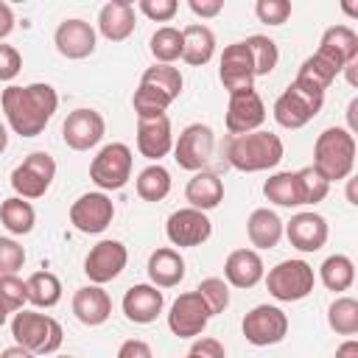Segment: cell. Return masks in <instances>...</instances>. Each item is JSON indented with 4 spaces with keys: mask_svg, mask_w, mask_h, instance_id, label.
<instances>
[{
    "mask_svg": "<svg viewBox=\"0 0 358 358\" xmlns=\"http://www.w3.org/2000/svg\"><path fill=\"white\" fill-rule=\"evenodd\" d=\"M296 182H299V196H302V204H319L327 190H330V182L313 168V165H305L296 171Z\"/></svg>",
    "mask_w": 358,
    "mask_h": 358,
    "instance_id": "cell-41",
    "label": "cell"
},
{
    "mask_svg": "<svg viewBox=\"0 0 358 358\" xmlns=\"http://www.w3.org/2000/svg\"><path fill=\"white\" fill-rule=\"evenodd\" d=\"M282 154H285V145H282L280 134L263 131V129L229 137V143H227V162L235 171H243V173H257V171L277 168Z\"/></svg>",
    "mask_w": 358,
    "mask_h": 358,
    "instance_id": "cell-2",
    "label": "cell"
},
{
    "mask_svg": "<svg viewBox=\"0 0 358 358\" xmlns=\"http://www.w3.org/2000/svg\"><path fill=\"white\" fill-rule=\"evenodd\" d=\"M22 263H25V249L14 238L0 235V274H17Z\"/></svg>",
    "mask_w": 358,
    "mask_h": 358,
    "instance_id": "cell-45",
    "label": "cell"
},
{
    "mask_svg": "<svg viewBox=\"0 0 358 358\" xmlns=\"http://www.w3.org/2000/svg\"><path fill=\"white\" fill-rule=\"evenodd\" d=\"M355 112H358V98H352L350 101V106H347V120H350V134H355L358 131V120H355Z\"/></svg>",
    "mask_w": 358,
    "mask_h": 358,
    "instance_id": "cell-54",
    "label": "cell"
},
{
    "mask_svg": "<svg viewBox=\"0 0 358 358\" xmlns=\"http://www.w3.org/2000/svg\"><path fill=\"white\" fill-rule=\"evenodd\" d=\"M215 53V34L201 25V22H193L187 28H182V59L193 67H201L213 59Z\"/></svg>",
    "mask_w": 358,
    "mask_h": 358,
    "instance_id": "cell-29",
    "label": "cell"
},
{
    "mask_svg": "<svg viewBox=\"0 0 358 358\" xmlns=\"http://www.w3.org/2000/svg\"><path fill=\"white\" fill-rule=\"evenodd\" d=\"M185 358H199V355H193V352H187V355H185Z\"/></svg>",
    "mask_w": 358,
    "mask_h": 358,
    "instance_id": "cell-57",
    "label": "cell"
},
{
    "mask_svg": "<svg viewBox=\"0 0 358 358\" xmlns=\"http://www.w3.org/2000/svg\"><path fill=\"white\" fill-rule=\"evenodd\" d=\"M263 196L277 207H302L296 171H277L263 182Z\"/></svg>",
    "mask_w": 358,
    "mask_h": 358,
    "instance_id": "cell-31",
    "label": "cell"
},
{
    "mask_svg": "<svg viewBox=\"0 0 358 358\" xmlns=\"http://www.w3.org/2000/svg\"><path fill=\"white\" fill-rule=\"evenodd\" d=\"M185 199L190 201L193 210H213L221 204L224 199V182L213 173V171H196L190 179H187V187H185Z\"/></svg>",
    "mask_w": 358,
    "mask_h": 358,
    "instance_id": "cell-27",
    "label": "cell"
},
{
    "mask_svg": "<svg viewBox=\"0 0 358 358\" xmlns=\"http://www.w3.org/2000/svg\"><path fill=\"white\" fill-rule=\"evenodd\" d=\"M0 358H36L34 352H28V350H22V347H6L3 352H0Z\"/></svg>",
    "mask_w": 358,
    "mask_h": 358,
    "instance_id": "cell-53",
    "label": "cell"
},
{
    "mask_svg": "<svg viewBox=\"0 0 358 358\" xmlns=\"http://www.w3.org/2000/svg\"><path fill=\"white\" fill-rule=\"evenodd\" d=\"M224 277H227V285H235V288H255V285L266 277L263 257H260L255 249H235V252H229L227 260H224Z\"/></svg>",
    "mask_w": 358,
    "mask_h": 358,
    "instance_id": "cell-23",
    "label": "cell"
},
{
    "mask_svg": "<svg viewBox=\"0 0 358 358\" xmlns=\"http://www.w3.org/2000/svg\"><path fill=\"white\" fill-rule=\"evenodd\" d=\"M190 352H193V355H199V358H227L224 344H221L218 338H210V336L196 338V341H193V347H190Z\"/></svg>",
    "mask_w": 358,
    "mask_h": 358,
    "instance_id": "cell-48",
    "label": "cell"
},
{
    "mask_svg": "<svg viewBox=\"0 0 358 358\" xmlns=\"http://www.w3.org/2000/svg\"><path fill=\"white\" fill-rule=\"evenodd\" d=\"M165 235L173 246L179 249H193L201 246L210 235H213V221L207 218V213L193 210V207H182L176 213L168 215L165 221Z\"/></svg>",
    "mask_w": 358,
    "mask_h": 358,
    "instance_id": "cell-12",
    "label": "cell"
},
{
    "mask_svg": "<svg viewBox=\"0 0 358 358\" xmlns=\"http://www.w3.org/2000/svg\"><path fill=\"white\" fill-rule=\"evenodd\" d=\"M266 120V106L263 98L257 95V90H241V92H229V103H227V131L232 137L238 134H249L257 131Z\"/></svg>",
    "mask_w": 358,
    "mask_h": 358,
    "instance_id": "cell-13",
    "label": "cell"
},
{
    "mask_svg": "<svg viewBox=\"0 0 358 358\" xmlns=\"http://www.w3.org/2000/svg\"><path fill=\"white\" fill-rule=\"evenodd\" d=\"M53 45L64 59H87L95 50V28L87 20L70 17L59 22L53 34Z\"/></svg>",
    "mask_w": 358,
    "mask_h": 358,
    "instance_id": "cell-20",
    "label": "cell"
},
{
    "mask_svg": "<svg viewBox=\"0 0 358 358\" xmlns=\"http://www.w3.org/2000/svg\"><path fill=\"white\" fill-rule=\"evenodd\" d=\"M316 274L313 266L305 260H280L266 274V288L280 302H299L313 291Z\"/></svg>",
    "mask_w": 358,
    "mask_h": 358,
    "instance_id": "cell-5",
    "label": "cell"
},
{
    "mask_svg": "<svg viewBox=\"0 0 358 358\" xmlns=\"http://www.w3.org/2000/svg\"><path fill=\"white\" fill-rule=\"evenodd\" d=\"M241 330H243V336H246L249 344H255V347H271V344H280L285 338V333H288V316L277 305H255L243 316Z\"/></svg>",
    "mask_w": 358,
    "mask_h": 358,
    "instance_id": "cell-10",
    "label": "cell"
},
{
    "mask_svg": "<svg viewBox=\"0 0 358 358\" xmlns=\"http://www.w3.org/2000/svg\"><path fill=\"white\" fill-rule=\"evenodd\" d=\"M207 322H210V310H207L204 299L199 296V291L179 294L168 310V327L179 338H193V336L204 333Z\"/></svg>",
    "mask_w": 358,
    "mask_h": 358,
    "instance_id": "cell-14",
    "label": "cell"
},
{
    "mask_svg": "<svg viewBox=\"0 0 358 358\" xmlns=\"http://www.w3.org/2000/svg\"><path fill=\"white\" fill-rule=\"evenodd\" d=\"M11 31H14V11L8 3L0 0V39H6Z\"/></svg>",
    "mask_w": 358,
    "mask_h": 358,
    "instance_id": "cell-51",
    "label": "cell"
},
{
    "mask_svg": "<svg viewBox=\"0 0 358 358\" xmlns=\"http://www.w3.org/2000/svg\"><path fill=\"white\" fill-rule=\"evenodd\" d=\"M90 179L101 190H120L131 179V148L126 143H106L90 162Z\"/></svg>",
    "mask_w": 358,
    "mask_h": 358,
    "instance_id": "cell-8",
    "label": "cell"
},
{
    "mask_svg": "<svg viewBox=\"0 0 358 358\" xmlns=\"http://www.w3.org/2000/svg\"><path fill=\"white\" fill-rule=\"evenodd\" d=\"M249 56H252V64H255V76H268L277 62H280V50H277V42L263 36V34H252L243 39Z\"/></svg>",
    "mask_w": 358,
    "mask_h": 358,
    "instance_id": "cell-37",
    "label": "cell"
},
{
    "mask_svg": "<svg viewBox=\"0 0 358 358\" xmlns=\"http://www.w3.org/2000/svg\"><path fill=\"white\" fill-rule=\"evenodd\" d=\"M137 8H140L148 20H154V22H168V20H173V14L179 11V3H176V0H140Z\"/></svg>",
    "mask_w": 358,
    "mask_h": 358,
    "instance_id": "cell-46",
    "label": "cell"
},
{
    "mask_svg": "<svg viewBox=\"0 0 358 358\" xmlns=\"http://www.w3.org/2000/svg\"><path fill=\"white\" fill-rule=\"evenodd\" d=\"M25 291H28V302L36 308H53L62 299V282L53 271H34L25 280Z\"/></svg>",
    "mask_w": 358,
    "mask_h": 358,
    "instance_id": "cell-34",
    "label": "cell"
},
{
    "mask_svg": "<svg viewBox=\"0 0 358 358\" xmlns=\"http://www.w3.org/2000/svg\"><path fill=\"white\" fill-rule=\"evenodd\" d=\"M218 78L227 92H241L255 87V64L243 42H232L224 48L221 62H218Z\"/></svg>",
    "mask_w": 358,
    "mask_h": 358,
    "instance_id": "cell-17",
    "label": "cell"
},
{
    "mask_svg": "<svg viewBox=\"0 0 358 358\" xmlns=\"http://www.w3.org/2000/svg\"><path fill=\"white\" fill-rule=\"evenodd\" d=\"M134 25H137V14H134V6L129 0H109L98 11V31L109 42L129 39L134 34Z\"/></svg>",
    "mask_w": 358,
    "mask_h": 358,
    "instance_id": "cell-24",
    "label": "cell"
},
{
    "mask_svg": "<svg viewBox=\"0 0 358 358\" xmlns=\"http://www.w3.org/2000/svg\"><path fill=\"white\" fill-rule=\"evenodd\" d=\"M126 263H129L126 246H123L120 241L106 238V241H98V243L90 249V255H87V260H84V274L90 277L92 285H103V282L115 280V277L126 268Z\"/></svg>",
    "mask_w": 358,
    "mask_h": 358,
    "instance_id": "cell-16",
    "label": "cell"
},
{
    "mask_svg": "<svg viewBox=\"0 0 358 358\" xmlns=\"http://www.w3.org/2000/svg\"><path fill=\"white\" fill-rule=\"evenodd\" d=\"M0 221L11 235H28L36 224V213H34L31 201H25L20 196H8L0 204Z\"/></svg>",
    "mask_w": 358,
    "mask_h": 358,
    "instance_id": "cell-32",
    "label": "cell"
},
{
    "mask_svg": "<svg viewBox=\"0 0 358 358\" xmlns=\"http://www.w3.org/2000/svg\"><path fill=\"white\" fill-rule=\"evenodd\" d=\"M140 84H148V87H154V90H159V92H165L168 98L176 101L179 92H182L185 78H182L179 67H173V64H154L140 76Z\"/></svg>",
    "mask_w": 358,
    "mask_h": 358,
    "instance_id": "cell-39",
    "label": "cell"
},
{
    "mask_svg": "<svg viewBox=\"0 0 358 358\" xmlns=\"http://www.w3.org/2000/svg\"><path fill=\"white\" fill-rule=\"evenodd\" d=\"M333 358H358V341L355 338H347L336 347V355Z\"/></svg>",
    "mask_w": 358,
    "mask_h": 358,
    "instance_id": "cell-52",
    "label": "cell"
},
{
    "mask_svg": "<svg viewBox=\"0 0 358 358\" xmlns=\"http://www.w3.org/2000/svg\"><path fill=\"white\" fill-rule=\"evenodd\" d=\"M131 103H134L137 117H154V115H165V109L173 103V98H168L165 92L154 90V87H148V84H140V87L134 90Z\"/></svg>",
    "mask_w": 358,
    "mask_h": 358,
    "instance_id": "cell-40",
    "label": "cell"
},
{
    "mask_svg": "<svg viewBox=\"0 0 358 358\" xmlns=\"http://www.w3.org/2000/svg\"><path fill=\"white\" fill-rule=\"evenodd\" d=\"M115 218V204L103 190L84 193L70 204V224L84 235L103 232Z\"/></svg>",
    "mask_w": 358,
    "mask_h": 358,
    "instance_id": "cell-11",
    "label": "cell"
},
{
    "mask_svg": "<svg viewBox=\"0 0 358 358\" xmlns=\"http://www.w3.org/2000/svg\"><path fill=\"white\" fill-rule=\"evenodd\" d=\"M56 179V159L48 151L28 154L14 171H11V187L20 199H42Z\"/></svg>",
    "mask_w": 358,
    "mask_h": 358,
    "instance_id": "cell-7",
    "label": "cell"
},
{
    "mask_svg": "<svg viewBox=\"0 0 358 358\" xmlns=\"http://www.w3.org/2000/svg\"><path fill=\"white\" fill-rule=\"evenodd\" d=\"M0 106L8 126L20 137H39L59 106V95L50 84H42V81L25 84V87L11 84L3 90Z\"/></svg>",
    "mask_w": 358,
    "mask_h": 358,
    "instance_id": "cell-1",
    "label": "cell"
},
{
    "mask_svg": "<svg viewBox=\"0 0 358 358\" xmlns=\"http://www.w3.org/2000/svg\"><path fill=\"white\" fill-rule=\"evenodd\" d=\"M246 235H249L252 246H257V249H274L280 243V238H282V221H280V215L274 210L257 207L246 218Z\"/></svg>",
    "mask_w": 358,
    "mask_h": 358,
    "instance_id": "cell-28",
    "label": "cell"
},
{
    "mask_svg": "<svg viewBox=\"0 0 358 358\" xmlns=\"http://www.w3.org/2000/svg\"><path fill=\"white\" fill-rule=\"evenodd\" d=\"M324 106V95L319 92H310L299 84H288L280 98L274 101V120L282 126V129H302L305 123H310Z\"/></svg>",
    "mask_w": 358,
    "mask_h": 358,
    "instance_id": "cell-6",
    "label": "cell"
},
{
    "mask_svg": "<svg viewBox=\"0 0 358 358\" xmlns=\"http://www.w3.org/2000/svg\"><path fill=\"white\" fill-rule=\"evenodd\" d=\"M255 14L266 25H282L291 17V3L288 0H257Z\"/></svg>",
    "mask_w": 358,
    "mask_h": 358,
    "instance_id": "cell-44",
    "label": "cell"
},
{
    "mask_svg": "<svg viewBox=\"0 0 358 358\" xmlns=\"http://www.w3.org/2000/svg\"><path fill=\"white\" fill-rule=\"evenodd\" d=\"M187 6H190V11H193L196 17H201V20L218 17V14H221V8H224V3H221V0H190Z\"/></svg>",
    "mask_w": 358,
    "mask_h": 358,
    "instance_id": "cell-50",
    "label": "cell"
},
{
    "mask_svg": "<svg viewBox=\"0 0 358 358\" xmlns=\"http://www.w3.org/2000/svg\"><path fill=\"white\" fill-rule=\"evenodd\" d=\"M145 271H148L151 285L173 288V285H179L185 280V257L176 249H171V246H159V249L151 252Z\"/></svg>",
    "mask_w": 358,
    "mask_h": 358,
    "instance_id": "cell-26",
    "label": "cell"
},
{
    "mask_svg": "<svg viewBox=\"0 0 358 358\" xmlns=\"http://www.w3.org/2000/svg\"><path fill=\"white\" fill-rule=\"evenodd\" d=\"M148 50L157 59V64H173L176 59H182V31L173 25L157 28L148 39Z\"/></svg>",
    "mask_w": 358,
    "mask_h": 358,
    "instance_id": "cell-36",
    "label": "cell"
},
{
    "mask_svg": "<svg viewBox=\"0 0 358 358\" xmlns=\"http://www.w3.org/2000/svg\"><path fill=\"white\" fill-rule=\"evenodd\" d=\"M11 336L17 347L34 355H50L62 347L64 330L53 316H45L36 310H17L11 319Z\"/></svg>",
    "mask_w": 358,
    "mask_h": 358,
    "instance_id": "cell-4",
    "label": "cell"
},
{
    "mask_svg": "<svg viewBox=\"0 0 358 358\" xmlns=\"http://www.w3.org/2000/svg\"><path fill=\"white\" fill-rule=\"evenodd\" d=\"M341 70H344V67H341V62H338L336 56H330L327 50L316 48V53L302 62V67H299L294 84H299V87H305V90H310V92L324 95L327 87L336 81V76H338Z\"/></svg>",
    "mask_w": 358,
    "mask_h": 358,
    "instance_id": "cell-22",
    "label": "cell"
},
{
    "mask_svg": "<svg viewBox=\"0 0 358 358\" xmlns=\"http://www.w3.org/2000/svg\"><path fill=\"white\" fill-rule=\"evenodd\" d=\"M137 151L159 162L173 151V131H171V117L168 115H154V117H137Z\"/></svg>",
    "mask_w": 358,
    "mask_h": 358,
    "instance_id": "cell-18",
    "label": "cell"
},
{
    "mask_svg": "<svg viewBox=\"0 0 358 358\" xmlns=\"http://www.w3.org/2000/svg\"><path fill=\"white\" fill-rule=\"evenodd\" d=\"M6 319H8V316H6V313H3V310H0V327H3V324H6Z\"/></svg>",
    "mask_w": 358,
    "mask_h": 358,
    "instance_id": "cell-56",
    "label": "cell"
},
{
    "mask_svg": "<svg viewBox=\"0 0 358 358\" xmlns=\"http://www.w3.org/2000/svg\"><path fill=\"white\" fill-rule=\"evenodd\" d=\"M319 48L327 50L330 56H336L341 62V67L358 62V34L350 25H333V28H327L322 34Z\"/></svg>",
    "mask_w": 358,
    "mask_h": 358,
    "instance_id": "cell-30",
    "label": "cell"
},
{
    "mask_svg": "<svg viewBox=\"0 0 358 358\" xmlns=\"http://www.w3.org/2000/svg\"><path fill=\"white\" fill-rule=\"evenodd\" d=\"M215 148V134L207 123H190L173 140V159L185 171H204Z\"/></svg>",
    "mask_w": 358,
    "mask_h": 358,
    "instance_id": "cell-9",
    "label": "cell"
},
{
    "mask_svg": "<svg viewBox=\"0 0 358 358\" xmlns=\"http://www.w3.org/2000/svg\"><path fill=\"white\" fill-rule=\"evenodd\" d=\"M134 187H137V196L143 201H162L171 193V173L159 162H151L148 168H143L137 173Z\"/></svg>",
    "mask_w": 358,
    "mask_h": 358,
    "instance_id": "cell-35",
    "label": "cell"
},
{
    "mask_svg": "<svg viewBox=\"0 0 358 358\" xmlns=\"http://www.w3.org/2000/svg\"><path fill=\"white\" fill-rule=\"evenodd\" d=\"M282 232L288 235L291 246L299 249V252H319L327 243V235H330L324 215H319L313 210L291 215V221L282 227Z\"/></svg>",
    "mask_w": 358,
    "mask_h": 358,
    "instance_id": "cell-19",
    "label": "cell"
},
{
    "mask_svg": "<svg viewBox=\"0 0 358 358\" xmlns=\"http://www.w3.org/2000/svg\"><path fill=\"white\" fill-rule=\"evenodd\" d=\"M196 291H199V296L204 299L210 316L224 313V310L229 308V285H227V280H221V277H207V280L199 282Z\"/></svg>",
    "mask_w": 358,
    "mask_h": 358,
    "instance_id": "cell-42",
    "label": "cell"
},
{
    "mask_svg": "<svg viewBox=\"0 0 358 358\" xmlns=\"http://www.w3.org/2000/svg\"><path fill=\"white\" fill-rule=\"evenodd\" d=\"M6 145H8V131H6V126L0 123V154L6 151Z\"/></svg>",
    "mask_w": 358,
    "mask_h": 358,
    "instance_id": "cell-55",
    "label": "cell"
},
{
    "mask_svg": "<svg viewBox=\"0 0 358 358\" xmlns=\"http://www.w3.org/2000/svg\"><path fill=\"white\" fill-rule=\"evenodd\" d=\"M59 358H73V355H59Z\"/></svg>",
    "mask_w": 358,
    "mask_h": 358,
    "instance_id": "cell-58",
    "label": "cell"
},
{
    "mask_svg": "<svg viewBox=\"0 0 358 358\" xmlns=\"http://www.w3.org/2000/svg\"><path fill=\"white\" fill-rule=\"evenodd\" d=\"M73 313L81 324L98 327L112 316V299L101 285H84L73 294Z\"/></svg>",
    "mask_w": 358,
    "mask_h": 358,
    "instance_id": "cell-25",
    "label": "cell"
},
{
    "mask_svg": "<svg viewBox=\"0 0 358 358\" xmlns=\"http://www.w3.org/2000/svg\"><path fill=\"white\" fill-rule=\"evenodd\" d=\"M22 70V56L14 45H3L0 42V81H11L17 73Z\"/></svg>",
    "mask_w": 358,
    "mask_h": 358,
    "instance_id": "cell-47",
    "label": "cell"
},
{
    "mask_svg": "<svg viewBox=\"0 0 358 358\" xmlns=\"http://www.w3.org/2000/svg\"><path fill=\"white\" fill-rule=\"evenodd\" d=\"M319 280L327 291H347L355 282V263L347 255H330L319 266Z\"/></svg>",
    "mask_w": 358,
    "mask_h": 358,
    "instance_id": "cell-33",
    "label": "cell"
},
{
    "mask_svg": "<svg viewBox=\"0 0 358 358\" xmlns=\"http://www.w3.org/2000/svg\"><path fill=\"white\" fill-rule=\"evenodd\" d=\"M115 358H154V352H151L148 341H143V338H129V341H123V344L117 347V355H115Z\"/></svg>",
    "mask_w": 358,
    "mask_h": 358,
    "instance_id": "cell-49",
    "label": "cell"
},
{
    "mask_svg": "<svg viewBox=\"0 0 358 358\" xmlns=\"http://www.w3.org/2000/svg\"><path fill=\"white\" fill-rule=\"evenodd\" d=\"M25 302H28L25 282L17 274H0V310L8 316V313L22 310Z\"/></svg>",
    "mask_w": 358,
    "mask_h": 358,
    "instance_id": "cell-43",
    "label": "cell"
},
{
    "mask_svg": "<svg viewBox=\"0 0 358 358\" xmlns=\"http://www.w3.org/2000/svg\"><path fill=\"white\" fill-rule=\"evenodd\" d=\"M120 305H123V313H126L129 322H134V324H151L162 313L165 296H162V291L157 285L137 282V285H131L123 294V302Z\"/></svg>",
    "mask_w": 358,
    "mask_h": 358,
    "instance_id": "cell-21",
    "label": "cell"
},
{
    "mask_svg": "<svg viewBox=\"0 0 358 358\" xmlns=\"http://www.w3.org/2000/svg\"><path fill=\"white\" fill-rule=\"evenodd\" d=\"M103 131H106V123H103V115L95 112V109H73L64 123H62V137L64 143L73 148V151H90L95 148L101 140H103Z\"/></svg>",
    "mask_w": 358,
    "mask_h": 358,
    "instance_id": "cell-15",
    "label": "cell"
},
{
    "mask_svg": "<svg viewBox=\"0 0 358 358\" xmlns=\"http://www.w3.org/2000/svg\"><path fill=\"white\" fill-rule=\"evenodd\" d=\"M327 324L338 336H355L358 333V302L352 296H338L327 308Z\"/></svg>",
    "mask_w": 358,
    "mask_h": 358,
    "instance_id": "cell-38",
    "label": "cell"
},
{
    "mask_svg": "<svg viewBox=\"0 0 358 358\" xmlns=\"http://www.w3.org/2000/svg\"><path fill=\"white\" fill-rule=\"evenodd\" d=\"M313 168L327 182H341L355 168V134L344 126L324 129L313 143Z\"/></svg>",
    "mask_w": 358,
    "mask_h": 358,
    "instance_id": "cell-3",
    "label": "cell"
}]
</instances>
